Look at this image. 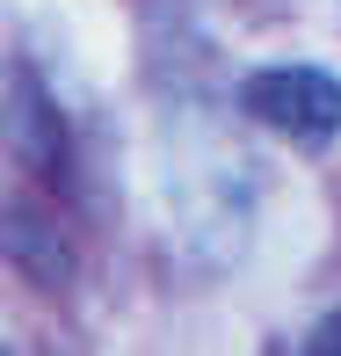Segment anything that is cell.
Returning a JSON list of instances; mask_svg holds the SVG:
<instances>
[{
    "mask_svg": "<svg viewBox=\"0 0 341 356\" xmlns=\"http://www.w3.org/2000/svg\"><path fill=\"white\" fill-rule=\"evenodd\" d=\"M305 349H341V313H334V320H319V327L305 334Z\"/></svg>",
    "mask_w": 341,
    "mask_h": 356,
    "instance_id": "277c9868",
    "label": "cell"
},
{
    "mask_svg": "<svg viewBox=\"0 0 341 356\" xmlns=\"http://www.w3.org/2000/svg\"><path fill=\"white\" fill-rule=\"evenodd\" d=\"M8 262H22L37 284H66L73 277V254L58 248V233L37 211H8Z\"/></svg>",
    "mask_w": 341,
    "mask_h": 356,
    "instance_id": "3957f363",
    "label": "cell"
},
{
    "mask_svg": "<svg viewBox=\"0 0 341 356\" xmlns=\"http://www.w3.org/2000/svg\"><path fill=\"white\" fill-rule=\"evenodd\" d=\"M8 145L29 160L37 175H58V145H66V124H58L51 95L37 88V73L15 66L8 73Z\"/></svg>",
    "mask_w": 341,
    "mask_h": 356,
    "instance_id": "7a4b0ae2",
    "label": "cell"
},
{
    "mask_svg": "<svg viewBox=\"0 0 341 356\" xmlns=\"http://www.w3.org/2000/svg\"><path fill=\"white\" fill-rule=\"evenodd\" d=\"M247 117H262L269 131L298 138V145H327L341 131V80L327 66H262L240 88Z\"/></svg>",
    "mask_w": 341,
    "mask_h": 356,
    "instance_id": "6da1fadb",
    "label": "cell"
}]
</instances>
